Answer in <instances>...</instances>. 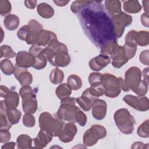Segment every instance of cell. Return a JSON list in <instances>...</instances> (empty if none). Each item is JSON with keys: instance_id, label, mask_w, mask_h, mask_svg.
I'll return each instance as SVG.
<instances>
[{"instance_id": "obj_11", "label": "cell", "mask_w": 149, "mask_h": 149, "mask_svg": "<svg viewBox=\"0 0 149 149\" xmlns=\"http://www.w3.org/2000/svg\"><path fill=\"white\" fill-rule=\"evenodd\" d=\"M109 56L111 59H112V66L116 68L122 67L129 61L123 47L119 45L117 42H116L114 47H113Z\"/></svg>"}, {"instance_id": "obj_31", "label": "cell", "mask_w": 149, "mask_h": 149, "mask_svg": "<svg viewBox=\"0 0 149 149\" xmlns=\"http://www.w3.org/2000/svg\"><path fill=\"white\" fill-rule=\"evenodd\" d=\"M67 84L73 90H78L82 86V80L81 78L76 74H70L67 79Z\"/></svg>"}, {"instance_id": "obj_41", "label": "cell", "mask_w": 149, "mask_h": 149, "mask_svg": "<svg viewBox=\"0 0 149 149\" xmlns=\"http://www.w3.org/2000/svg\"><path fill=\"white\" fill-rule=\"evenodd\" d=\"M27 26H29L30 31L34 34L38 33L40 31L43 30L42 25H41L38 21L34 19L30 20Z\"/></svg>"}, {"instance_id": "obj_7", "label": "cell", "mask_w": 149, "mask_h": 149, "mask_svg": "<svg viewBox=\"0 0 149 149\" xmlns=\"http://www.w3.org/2000/svg\"><path fill=\"white\" fill-rule=\"evenodd\" d=\"M107 135L106 129L99 125H92L84 133L83 137V144L87 147L92 146Z\"/></svg>"}, {"instance_id": "obj_22", "label": "cell", "mask_w": 149, "mask_h": 149, "mask_svg": "<svg viewBox=\"0 0 149 149\" xmlns=\"http://www.w3.org/2000/svg\"><path fill=\"white\" fill-rule=\"evenodd\" d=\"M104 93L105 91L104 87L102 84H101L97 86H91L90 87L86 88L83 91L81 95L87 98L93 103V102L98 99L100 97L104 95Z\"/></svg>"}, {"instance_id": "obj_8", "label": "cell", "mask_w": 149, "mask_h": 149, "mask_svg": "<svg viewBox=\"0 0 149 149\" xmlns=\"http://www.w3.org/2000/svg\"><path fill=\"white\" fill-rule=\"evenodd\" d=\"M141 72L136 66L129 68L125 72V80L123 81L122 88L124 91H129L135 88L141 81Z\"/></svg>"}, {"instance_id": "obj_2", "label": "cell", "mask_w": 149, "mask_h": 149, "mask_svg": "<svg viewBox=\"0 0 149 149\" xmlns=\"http://www.w3.org/2000/svg\"><path fill=\"white\" fill-rule=\"evenodd\" d=\"M39 126L40 129L45 130L53 137H58L64 125L63 120L53 116L48 112H42L39 116Z\"/></svg>"}, {"instance_id": "obj_35", "label": "cell", "mask_w": 149, "mask_h": 149, "mask_svg": "<svg viewBox=\"0 0 149 149\" xmlns=\"http://www.w3.org/2000/svg\"><path fill=\"white\" fill-rule=\"evenodd\" d=\"M148 84L143 80H141L139 84L132 90L138 96H144L148 91Z\"/></svg>"}, {"instance_id": "obj_13", "label": "cell", "mask_w": 149, "mask_h": 149, "mask_svg": "<svg viewBox=\"0 0 149 149\" xmlns=\"http://www.w3.org/2000/svg\"><path fill=\"white\" fill-rule=\"evenodd\" d=\"M48 61L56 67H65L68 66L70 62V57L68 51H64L55 53L48 56Z\"/></svg>"}, {"instance_id": "obj_6", "label": "cell", "mask_w": 149, "mask_h": 149, "mask_svg": "<svg viewBox=\"0 0 149 149\" xmlns=\"http://www.w3.org/2000/svg\"><path fill=\"white\" fill-rule=\"evenodd\" d=\"M22 100V108L24 113H34L38 108L36 92L30 86H22L19 90Z\"/></svg>"}, {"instance_id": "obj_10", "label": "cell", "mask_w": 149, "mask_h": 149, "mask_svg": "<svg viewBox=\"0 0 149 149\" xmlns=\"http://www.w3.org/2000/svg\"><path fill=\"white\" fill-rule=\"evenodd\" d=\"M125 43L132 45L147 46L149 44V33L147 31H129L125 37Z\"/></svg>"}, {"instance_id": "obj_44", "label": "cell", "mask_w": 149, "mask_h": 149, "mask_svg": "<svg viewBox=\"0 0 149 149\" xmlns=\"http://www.w3.org/2000/svg\"><path fill=\"white\" fill-rule=\"evenodd\" d=\"M87 2L88 1H75L72 3L70 9L72 12L77 14L81 9L87 3Z\"/></svg>"}, {"instance_id": "obj_23", "label": "cell", "mask_w": 149, "mask_h": 149, "mask_svg": "<svg viewBox=\"0 0 149 149\" xmlns=\"http://www.w3.org/2000/svg\"><path fill=\"white\" fill-rule=\"evenodd\" d=\"M105 8L111 16H116L122 12L121 2L120 1H105Z\"/></svg>"}, {"instance_id": "obj_15", "label": "cell", "mask_w": 149, "mask_h": 149, "mask_svg": "<svg viewBox=\"0 0 149 149\" xmlns=\"http://www.w3.org/2000/svg\"><path fill=\"white\" fill-rule=\"evenodd\" d=\"M77 131L76 126L72 122H68L64 124L58 138L63 143L72 141Z\"/></svg>"}, {"instance_id": "obj_47", "label": "cell", "mask_w": 149, "mask_h": 149, "mask_svg": "<svg viewBox=\"0 0 149 149\" xmlns=\"http://www.w3.org/2000/svg\"><path fill=\"white\" fill-rule=\"evenodd\" d=\"M11 138V134L9 130L1 129L0 130V142L1 143H6Z\"/></svg>"}, {"instance_id": "obj_38", "label": "cell", "mask_w": 149, "mask_h": 149, "mask_svg": "<svg viewBox=\"0 0 149 149\" xmlns=\"http://www.w3.org/2000/svg\"><path fill=\"white\" fill-rule=\"evenodd\" d=\"M16 56V54L13 51L12 48L8 45H3L1 47V58H13Z\"/></svg>"}, {"instance_id": "obj_51", "label": "cell", "mask_w": 149, "mask_h": 149, "mask_svg": "<svg viewBox=\"0 0 149 149\" xmlns=\"http://www.w3.org/2000/svg\"><path fill=\"white\" fill-rule=\"evenodd\" d=\"M10 91V90L6 86H3V85L1 86V87H0V95L1 97L5 98Z\"/></svg>"}, {"instance_id": "obj_57", "label": "cell", "mask_w": 149, "mask_h": 149, "mask_svg": "<svg viewBox=\"0 0 149 149\" xmlns=\"http://www.w3.org/2000/svg\"><path fill=\"white\" fill-rule=\"evenodd\" d=\"M1 31H2V37H1V41H2V40H3V36H2V34H3V30H2V29H1Z\"/></svg>"}, {"instance_id": "obj_18", "label": "cell", "mask_w": 149, "mask_h": 149, "mask_svg": "<svg viewBox=\"0 0 149 149\" xmlns=\"http://www.w3.org/2000/svg\"><path fill=\"white\" fill-rule=\"evenodd\" d=\"M13 74L22 86H30L33 82V76L31 73L27 70V69L20 68L15 65Z\"/></svg>"}, {"instance_id": "obj_50", "label": "cell", "mask_w": 149, "mask_h": 149, "mask_svg": "<svg viewBox=\"0 0 149 149\" xmlns=\"http://www.w3.org/2000/svg\"><path fill=\"white\" fill-rule=\"evenodd\" d=\"M131 148H148V144H144L142 142L136 141L133 144Z\"/></svg>"}, {"instance_id": "obj_40", "label": "cell", "mask_w": 149, "mask_h": 149, "mask_svg": "<svg viewBox=\"0 0 149 149\" xmlns=\"http://www.w3.org/2000/svg\"><path fill=\"white\" fill-rule=\"evenodd\" d=\"M11 4L9 1L1 0L0 1V13L2 16H7L11 12Z\"/></svg>"}, {"instance_id": "obj_25", "label": "cell", "mask_w": 149, "mask_h": 149, "mask_svg": "<svg viewBox=\"0 0 149 149\" xmlns=\"http://www.w3.org/2000/svg\"><path fill=\"white\" fill-rule=\"evenodd\" d=\"M20 24L19 17L14 14H9L5 16L3 20V24L5 27L10 31L17 29Z\"/></svg>"}, {"instance_id": "obj_48", "label": "cell", "mask_w": 149, "mask_h": 149, "mask_svg": "<svg viewBox=\"0 0 149 149\" xmlns=\"http://www.w3.org/2000/svg\"><path fill=\"white\" fill-rule=\"evenodd\" d=\"M149 52L148 49H146L143 51L139 56V60L141 63L144 65L148 66L149 65V60H148Z\"/></svg>"}, {"instance_id": "obj_9", "label": "cell", "mask_w": 149, "mask_h": 149, "mask_svg": "<svg viewBox=\"0 0 149 149\" xmlns=\"http://www.w3.org/2000/svg\"><path fill=\"white\" fill-rule=\"evenodd\" d=\"M115 36L116 40L120 38L123 34L125 27L131 24L132 22V17L125 12H121L120 14L112 16Z\"/></svg>"}, {"instance_id": "obj_52", "label": "cell", "mask_w": 149, "mask_h": 149, "mask_svg": "<svg viewBox=\"0 0 149 149\" xmlns=\"http://www.w3.org/2000/svg\"><path fill=\"white\" fill-rule=\"evenodd\" d=\"M37 1H35V0H33V1H24V5L25 6L30 9H33L36 8V6H37Z\"/></svg>"}, {"instance_id": "obj_12", "label": "cell", "mask_w": 149, "mask_h": 149, "mask_svg": "<svg viewBox=\"0 0 149 149\" xmlns=\"http://www.w3.org/2000/svg\"><path fill=\"white\" fill-rule=\"evenodd\" d=\"M123 100L128 105L139 111H146L149 109V101L147 97L127 94L123 97Z\"/></svg>"}, {"instance_id": "obj_42", "label": "cell", "mask_w": 149, "mask_h": 149, "mask_svg": "<svg viewBox=\"0 0 149 149\" xmlns=\"http://www.w3.org/2000/svg\"><path fill=\"white\" fill-rule=\"evenodd\" d=\"M23 124L24 126L27 127H34L36 123L34 116L31 113H25L23 116Z\"/></svg>"}, {"instance_id": "obj_56", "label": "cell", "mask_w": 149, "mask_h": 149, "mask_svg": "<svg viewBox=\"0 0 149 149\" xmlns=\"http://www.w3.org/2000/svg\"><path fill=\"white\" fill-rule=\"evenodd\" d=\"M143 4V8H144V10L145 12L146 13L148 14V3L149 1L148 0L146 1H142Z\"/></svg>"}, {"instance_id": "obj_5", "label": "cell", "mask_w": 149, "mask_h": 149, "mask_svg": "<svg viewBox=\"0 0 149 149\" xmlns=\"http://www.w3.org/2000/svg\"><path fill=\"white\" fill-rule=\"evenodd\" d=\"M76 99L73 97L61 100L60 107L56 115L63 121L76 123V116L79 108L76 106Z\"/></svg>"}, {"instance_id": "obj_46", "label": "cell", "mask_w": 149, "mask_h": 149, "mask_svg": "<svg viewBox=\"0 0 149 149\" xmlns=\"http://www.w3.org/2000/svg\"><path fill=\"white\" fill-rule=\"evenodd\" d=\"M87 120V118L86 115L79 108L76 116V123H77L81 126H84L86 124Z\"/></svg>"}, {"instance_id": "obj_20", "label": "cell", "mask_w": 149, "mask_h": 149, "mask_svg": "<svg viewBox=\"0 0 149 149\" xmlns=\"http://www.w3.org/2000/svg\"><path fill=\"white\" fill-rule=\"evenodd\" d=\"M0 112H5L6 116L12 125L17 124L22 116V112L17 109H7L3 100L1 101Z\"/></svg>"}, {"instance_id": "obj_33", "label": "cell", "mask_w": 149, "mask_h": 149, "mask_svg": "<svg viewBox=\"0 0 149 149\" xmlns=\"http://www.w3.org/2000/svg\"><path fill=\"white\" fill-rule=\"evenodd\" d=\"M34 58L35 62L34 65L33 66V68L37 70H41L42 69H44L46 66L48 60L47 57L42 54V51L39 55L34 56Z\"/></svg>"}, {"instance_id": "obj_43", "label": "cell", "mask_w": 149, "mask_h": 149, "mask_svg": "<svg viewBox=\"0 0 149 149\" xmlns=\"http://www.w3.org/2000/svg\"><path fill=\"white\" fill-rule=\"evenodd\" d=\"M12 125L9 122L5 112H0V129L9 130Z\"/></svg>"}, {"instance_id": "obj_54", "label": "cell", "mask_w": 149, "mask_h": 149, "mask_svg": "<svg viewBox=\"0 0 149 149\" xmlns=\"http://www.w3.org/2000/svg\"><path fill=\"white\" fill-rule=\"evenodd\" d=\"M143 76L144 78V80L148 84V67L143 69Z\"/></svg>"}, {"instance_id": "obj_4", "label": "cell", "mask_w": 149, "mask_h": 149, "mask_svg": "<svg viewBox=\"0 0 149 149\" xmlns=\"http://www.w3.org/2000/svg\"><path fill=\"white\" fill-rule=\"evenodd\" d=\"M123 79L122 77H117L110 73L102 74L101 84L104 87L106 97L115 98L120 93Z\"/></svg>"}, {"instance_id": "obj_55", "label": "cell", "mask_w": 149, "mask_h": 149, "mask_svg": "<svg viewBox=\"0 0 149 149\" xmlns=\"http://www.w3.org/2000/svg\"><path fill=\"white\" fill-rule=\"evenodd\" d=\"M69 1H54V2L58 6H63L69 3Z\"/></svg>"}, {"instance_id": "obj_30", "label": "cell", "mask_w": 149, "mask_h": 149, "mask_svg": "<svg viewBox=\"0 0 149 149\" xmlns=\"http://www.w3.org/2000/svg\"><path fill=\"white\" fill-rule=\"evenodd\" d=\"M64 79V73L58 68L52 70L49 74V80L54 84H61Z\"/></svg>"}, {"instance_id": "obj_37", "label": "cell", "mask_w": 149, "mask_h": 149, "mask_svg": "<svg viewBox=\"0 0 149 149\" xmlns=\"http://www.w3.org/2000/svg\"><path fill=\"white\" fill-rule=\"evenodd\" d=\"M31 32L29 26L27 25H24L18 30L17 32V36L19 39L27 42L31 35Z\"/></svg>"}, {"instance_id": "obj_3", "label": "cell", "mask_w": 149, "mask_h": 149, "mask_svg": "<svg viewBox=\"0 0 149 149\" xmlns=\"http://www.w3.org/2000/svg\"><path fill=\"white\" fill-rule=\"evenodd\" d=\"M113 119L120 132L126 134L133 133L136 120L127 109L120 108L116 110L114 113Z\"/></svg>"}, {"instance_id": "obj_27", "label": "cell", "mask_w": 149, "mask_h": 149, "mask_svg": "<svg viewBox=\"0 0 149 149\" xmlns=\"http://www.w3.org/2000/svg\"><path fill=\"white\" fill-rule=\"evenodd\" d=\"M122 2L124 10L129 13H137L141 9V6L137 0L124 1Z\"/></svg>"}, {"instance_id": "obj_32", "label": "cell", "mask_w": 149, "mask_h": 149, "mask_svg": "<svg viewBox=\"0 0 149 149\" xmlns=\"http://www.w3.org/2000/svg\"><path fill=\"white\" fill-rule=\"evenodd\" d=\"M0 68L3 73L7 76L12 74L15 71V66L8 59H3L1 61Z\"/></svg>"}, {"instance_id": "obj_53", "label": "cell", "mask_w": 149, "mask_h": 149, "mask_svg": "<svg viewBox=\"0 0 149 149\" xmlns=\"http://www.w3.org/2000/svg\"><path fill=\"white\" fill-rule=\"evenodd\" d=\"M16 145V143L15 142L11 141V142H8L5 143L2 147V149H13L15 148Z\"/></svg>"}, {"instance_id": "obj_14", "label": "cell", "mask_w": 149, "mask_h": 149, "mask_svg": "<svg viewBox=\"0 0 149 149\" xmlns=\"http://www.w3.org/2000/svg\"><path fill=\"white\" fill-rule=\"evenodd\" d=\"M34 56L29 52L21 51L17 53L16 56V65L20 68L27 69L33 67L34 64Z\"/></svg>"}, {"instance_id": "obj_26", "label": "cell", "mask_w": 149, "mask_h": 149, "mask_svg": "<svg viewBox=\"0 0 149 149\" xmlns=\"http://www.w3.org/2000/svg\"><path fill=\"white\" fill-rule=\"evenodd\" d=\"M37 11L40 16L45 19H49L54 15L53 8L49 4L44 2L38 5Z\"/></svg>"}, {"instance_id": "obj_29", "label": "cell", "mask_w": 149, "mask_h": 149, "mask_svg": "<svg viewBox=\"0 0 149 149\" xmlns=\"http://www.w3.org/2000/svg\"><path fill=\"white\" fill-rule=\"evenodd\" d=\"M72 90V88L68 84L61 83L56 88L55 94L59 100H63L70 97Z\"/></svg>"}, {"instance_id": "obj_24", "label": "cell", "mask_w": 149, "mask_h": 149, "mask_svg": "<svg viewBox=\"0 0 149 149\" xmlns=\"http://www.w3.org/2000/svg\"><path fill=\"white\" fill-rule=\"evenodd\" d=\"M3 101L7 109H15L19 103V95L17 92L10 90Z\"/></svg>"}, {"instance_id": "obj_36", "label": "cell", "mask_w": 149, "mask_h": 149, "mask_svg": "<svg viewBox=\"0 0 149 149\" xmlns=\"http://www.w3.org/2000/svg\"><path fill=\"white\" fill-rule=\"evenodd\" d=\"M149 120L144 121L137 128V134L142 138H148L149 137Z\"/></svg>"}, {"instance_id": "obj_16", "label": "cell", "mask_w": 149, "mask_h": 149, "mask_svg": "<svg viewBox=\"0 0 149 149\" xmlns=\"http://www.w3.org/2000/svg\"><path fill=\"white\" fill-rule=\"evenodd\" d=\"M92 115L97 120H102L107 114V104L101 99H97L92 104Z\"/></svg>"}, {"instance_id": "obj_1", "label": "cell", "mask_w": 149, "mask_h": 149, "mask_svg": "<svg viewBox=\"0 0 149 149\" xmlns=\"http://www.w3.org/2000/svg\"><path fill=\"white\" fill-rule=\"evenodd\" d=\"M86 35L100 49L107 43L116 41L112 16L101 1H88L77 13Z\"/></svg>"}, {"instance_id": "obj_49", "label": "cell", "mask_w": 149, "mask_h": 149, "mask_svg": "<svg viewBox=\"0 0 149 149\" xmlns=\"http://www.w3.org/2000/svg\"><path fill=\"white\" fill-rule=\"evenodd\" d=\"M148 14L144 13L141 16V22L142 24L146 27H148L149 26V19H148Z\"/></svg>"}, {"instance_id": "obj_17", "label": "cell", "mask_w": 149, "mask_h": 149, "mask_svg": "<svg viewBox=\"0 0 149 149\" xmlns=\"http://www.w3.org/2000/svg\"><path fill=\"white\" fill-rule=\"evenodd\" d=\"M55 39H57V37L54 32L43 29L36 35L33 45L44 47Z\"/></svg>"}, {"instance_id": "obj_39", "label": "cell", "mask_w": 149, "mask_h": 149, "mask_svg": "<svg viewBox=\"0 0 149 149\" xmlns=\"http://www.w3.org/2000/svg\"><path fill=\"white\" fill-rule=\"evenodd\" d=\"M102 74L98 72L90 73L88 77V81L91 87L97 86L101 84Z\"/></svg>"}, {"instance_id": "obj_28", "label": "cell", "mask_w": 149, "mask_h": 149, "mask_svg": "<svg viewBox=\"0 0 149 149\" xmlns=\"http://www.w3.org/2000/svg\"><path fill=\"white\" fill-rule=\"evenodd\" d=\"M33 139L27 134H20L16 139L17 148L19 149H26V148H31Z\"/></svg>"}, {"instance_id": "obj_19", "label": "cell", "mask_w": 149, "mask_h": 149, "mask_svg": "<svg viewBox=\"0 0 149 149\" xmlns=\"http://www.w3.org/2000/svg\"><path fill=\"white\" fill-rule=\"evenodd\" d=\"M110 62L111 58L109 56L100 54L90 61L89 66L93 70L100 71L109 65Z\"/></svg>"}, {"instance_id": "obj_34", "label": "cell", "mask_w": 149, "mask_h": 149, "mask_svg": "<svg viewBox=\"0 0 149 149\" xmlns=\"http://www.w3.org/2000/svg\"><path fill=\"white\" fill-rule=\"evenodd\" d=\"M76 101L84 111H88L91 109L93 102L87 98L81 96L76 98Z\"/></svg>"}, {"instance_id": "obj_45", "label": "cell", "mask_w": 149, "mask_h": 149, "mask_svg": "<svg viewBox=\"0 0 149 149\" xmlns=\"http://www.w3.org/2000/svg\"><path fill=\"white\" fill-rule=\"evenodd\" d=\"M126 55L128 58V59H130L134 57L135 55L136 51H137V46H133V45H128L127 44H125L123 45Z\"/></svg>"}, {"instance_id": "obj_21", "label": "cell", "mask_w": 149, "mask_h": 149, "mask_svg": "<svg viewBox=\"0 0 149 149\" xmlns=\"http://www.w3.org/2000/svg\"><path fill=\"white\" fill-rule=\"evenodd\" d=\"M53 136L48 132L40 129L37 137L33 141L34 148H44L52 140Z\"/></svg>"}]
</instances>
